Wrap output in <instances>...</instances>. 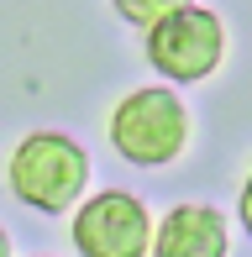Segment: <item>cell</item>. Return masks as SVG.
<instances>
[{
    "instance_id": "6da1fadb",
    "label": "cell",
    "mask_w": 252,
    "mask_h": 257,
    "mask_svg": "<svg viewBox=\"0 0 252 257\" xmlns=\"http://www.w3.org/2000/svg\"><path fill=\"white\" fill-rule=\"evenodd\" d=\"M84 184H89V158L63 132H32L11 153V194L42 215H63V210L84 205L79 200Z\"/></svg>"
},
{
    "instance_id": "7a4b0ae2",
    "label": "cell",
    "mask_w": 252,
    "mask_h": 257,
    "mask_svg": "<svg viewBox=\"0 0 252 257\" xmlns=\"http://www.w3.org/2000/svg\"><path fill=\"white\" fill-rule=\"evenodd\" d=\"M189 142V110L174 89L163 84H147L132 89L116 110H110V147L137 163V168H163L184 153Z\"/></svg>"
},
{
    "instance_id": "3957f363",
    "label": "cell",
    "mask_w": 252,
    "mask_h": 257,
    "mask_svg": "<svg viewBox=\"0 0 252 257\" xmlns=\"http://www.w3.org/2000/svg\"><path fill=\"white\" fill-rule=\"evenodd\" d=\"M226 53V27L205 6H179L158 27H147V63L174 84H200L221 68Z\"/></svg>"
},
{
    "instance_id": "277c9868",
    "label": "cell",
    "mask_w": 252,
    "mask_h": 257,
    "mask_svg": "<svg viewBox=\"0 0 252 257\" xmlns=\"http://www.w3.org/2000/svg\"><path fill=\"white\" fill-rule=\"evenodd\" d=\"M153 236H158L153 215L126 189L95 194V200H84L79 215H74L79 257H153Z\"/></svg>"
},
{
    "instance_id": "5b68a950",
    "label": "cell",
    "mask_w": 252,
    "mask_h": 257,
    "mask_svg": "<svg viewBox=\"0 0 252 257\" xmlns=\"http://www.w3.org/2000/svg\"><path fill=\"white\" fill-rule=\"evenodd\" d=\"M226 220L210 205H174L153 236V257H226Z\"/></svg>"
},
{
    "instance_id": "8992f818",
    "label": "cell",
    "mask_w": 252,
    "mask_h": 257,
    "mask_svg": "<svg viewBox=\"0 0 252 257\" xmlns=\"http://www.w3.org/2000/svg\"><path fill=\"white\" fill-rule=\"evenodd\" d=\"M110 6H116V16L121 21H132V27H158V21L163 16H174L179 6H194V0H110Z\"/></svg>"
},
{
    "instance_id": "52a82bcc",
    "label": "cell",
    "mask_w": 252,
    "mask_h": 257,
    "mask_svg": "<svg viewBox=\"0 0 252 257\" xmlns=\"http://www.w3.org/2000/svg\"><path fill=\"white\" fill-rule=\"evenodd\" d=\"M236 215H242L247 236H252V173H247V189H242V205H236Z\"/></svg>"
}]
</instances>
